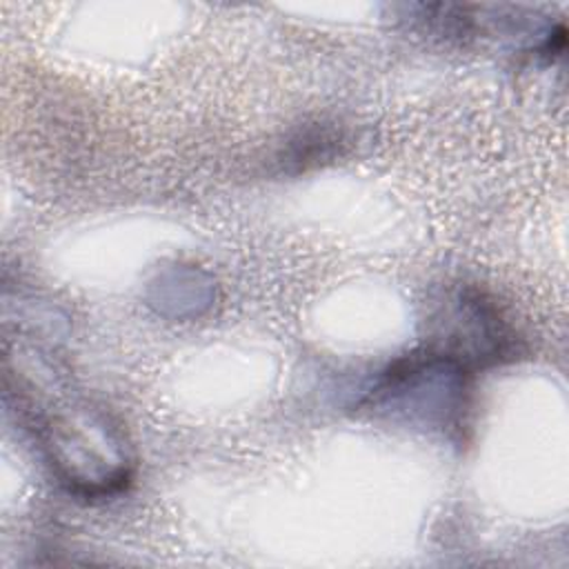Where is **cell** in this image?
I'll list each match as a JSON object with an SVG mask.
<instances>
[{"label": "cell", "mask_w": 569, "mask_h": 569, "mask_svg": "<svg viewBox=\"0 0 569 569\" xmlns=\"http://www.w3.org/2000/svg\"><path fill=\"white\" fill-rule=\"evenodd\" d=\"M471 378L462 365L422 345L387 365L360 407L449 438L462 436L471 409Z\"/></svg>", "instance_id": "7a4b0ae2"}, {"label": "cell", "mask_w": 569, "mask_h": 569, "mask_svg": "<svg viewBox=\"0 0 569 569\" xmlns=\"http://www.w3.org/2000/svg\"><path fill=\"white\" fill-rule=\"evenodd\" d=\"M9 396L29 420L58 482L84 500H104L127 489L133 460L120 429L102 411L64 396H40L9 380Z\"/></svg>", "instance_id": "6da1fadb"}, {"label": "cell", "mask_w": 569, "mask_h": 569, "mask_svg": "<svg viewBox=\"0 0 569 569\" xmlns=\"http://www.w3.org/2000/svg\"><path fill=\"white\" fill-rule=\"evenodd\" d=\"M427 327L425 345L471 373L511 362L522 351L516 327L498 302L476 284L447 289L427 316Z\"/></svg>", "instance_id": "3957f363"}]
</instances>
